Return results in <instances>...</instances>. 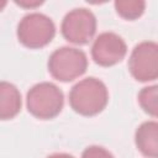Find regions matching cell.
I'll return each instance as SVG.
<instances>
[{
	"label": "cell",
	"instance_id": "cell-1",
	"mask_svg": "<svg viewBox=\"0 0 158 158\" xmlns=\"http://www.w3.org/2000/svg\"><path fill=\"white\" fill-rule=\"evenodd\" d=\"M109 91L98 78L89 77L78 81L69 91L70 107L79 115L95 116L107 105Z\"/></svg>",
	"mask_w": 158,
	"mask_h": 158
},
{
	"label": "cell",
	"instance_id": "cell-2",
	"mask_svg": "<svg viewBox=\"0 0 158 158\" xmlns=\"http://www.w3.org/2000/svg\"><path fill=\"white\" fill-rule=\"evenodd\" d=\"M63 105V91L56 84L49 81L35 84L26 95V106L28 112L40 120L56 117L62 111Z\"/></svg>",
	"mask_w": 158,
	"mask_h": 158
},
{
	"label": "cell",
	"instance_id": "cell-3",
	"mask_svg": "<svg viewBox=\"0 0 158 158\" xmlns=\"http://www.w3.org/2000/svg\"><path fill=\"white\" fill-rule=\"evenodd\" d=\"M47 67L54 79L63 83L73 81L86 72L88 57L81 49L60 47L49 56Z\"/></svg>",
	"mask_w": 158,
	"mask_h": 158
},
{
	"label": "cell",
	"instance_id": "cell-4",
	"mask_svg": "<svg viewBox=\"0 0 158 158\" xmlns=\"http://www.w3.org/2000/svg\"><path fill=\"white\" fill-rule=\"evenodd\" d=\"M16 33L20 43L27 48L37 49L51 43L56 35V26L47 15L31 12L21 19Z\"/></svg>",
	"mask_w": 158,
	"mask_h": 158
},
{
	"label": "cell",
	"instance_id": "cell-5",
	"mask_svg": "<svg viewBox=\"0 0 158 158\" xmlns=\"http://www.w3.org/2000/svg\"><path fill=\"white\" fill-rule=\"evenodd\" d=\"M60 31L68 42L86 44L96 32V17L88 9H74L64 16Z\"/></svg>",
	"mask_w": 158,
	"mask_h": 158
},
{
	"label": "cell",
	"instance_id": "cell-6",
	"mask_svg": "<svg viewBox=\"0 0 158 158\" xmlns=\"http://www.w3.org/2000/svg\"><path fill=\"white\" fill-rule=\"evenodd\" d=\"M131 75L141 83L153 81L158 77V46L156 42L144 41L138 43L128 58Z\"/></svg>",
	"mask_w": 158,
	"mask_h": 158
},
{
	"label": "cell",
	"instance_id": "cell-7",
	"mask_svg": "<svg viewBox=\"0 0 158 158\" xmlns=\"http://www.w3.org/2000/svg\"><path fill=\"white\" fill-rule=\"evenodd\" d=\"M126 53V42L115 32L100 33L91 46V57L101 67H111L120 63Z\"/></svg>",
	"mask_w": 158,
	"mask_h": 158
},
{
	"label": "cell",
	"instance_id": "cell-8",
	"mask_svg": "<svg viewBox=\"0 0 158 158\" xmlns=\"http://www.w3.org/2000/svg\"><path fill=\"white\" fill-rule=\"evenodd\" d=\"M137 149L148 158L158 157V123L146 121L138 126L135 133Z\"/></svg>",
	"mask_w": 158,
	"mask_h": 158
},
{
	"label": "cell",
	"instance_id": "cell-9",
	"mask_svg": "<svg viewBox=\"0 0 158 158\" xmlns=\"http://www.w3.org/2000/svg\"><path fill=\"white\" fill-rule=\"evenodd\" d=\"M21 105L19 89L9 81H0V120L14 118L20 112Z\"/></svg>",
	"mask_w": 158,
	"mask_h": 158
},
{
	"label": "cell",
	"instance_id": "cell-10",
	"mask_svg": "<svg viewBox=\"0 0 158 158\" xmlns=\"http://www.w3.org/2000/svg\"><path fill=\"white\" fill-rule=\"evenodd\" d=\"M146 2L142 0H117L115 1L116 12L125 20H137L144 12Z\"/></svg>",
	"mask_w": 158,
	"mask_h": 158
},
{
	"label": "cell",
	"instance_id": "cell-11",
	"mask_svg": "<svg viewBox=\"0 0 158 158\" xmlns=\"http://www.w3.org/2000/svg\"><path fill=\"white\" fill-rule=\"evenodd\" d=\"M157 85L143 88L138 93V102L144 112L152 117H157L158 114V90Z\"/></svg>",
	"mask_w": 158,
	"mask_h": 158
},
{
	"label": "cell",
	"instance_id": "cell-12",
	"mask_svg": "<svg viewBox=\"0 0 158 158\" xmlns=\"http://www.w3.org/2000/svg\"><path fill=\"white\" fill-rule=\"evenodd\" d=\"M81 158H115V157L104 147L89 146L83 151Z\"/></svg>",
	"mask_w": 158,
	"mask_h": 158
},
{
	"label": "cell",
	"instance_id": "cell-13",
	"mask_svg": "<svg viewBox=\"0 0 158 158\" xmlns=\"http://www.w3.org/2000/svg\"><path fill=\"white\" fill-rule=\"evenodd\" d=\"M15 4L22 6V7H26V9H33V7H37L40 5L43 4V1H40V0H15Z\"/></svg>",
	"mask_w": 158,
	"mask_h": 158
},
{
	"label": "cell",
	"instance_id": "cell-14",
	"mask_svg": "<svg viewBox=\"0 0 158 158\" xmlns=\"http://www.w3.org/2000/svg\"><path fill=\"white\" fill-rule=\"evenodd\" d=\"M47 158H74V157L68 153H53V154L48 156Z\"/></svg>",
	"mask_w": 158,
	"mask_h": 158
},
{
	"label": "cell",
	"instance_id": "cell-15",
	"mask_svg": "<svg viewBox=\"0 0 158 158\" xmlns=\"http://www.w3.org/2000/svg\"><path fill=\"white\" fill-rule=\"evenodd\" d=\"M6 4H7V2H6L5 0H0V11L6 6Z\"/></svg>",
	"mask_w": 158,
	"mask_h": 158
}]
</instances>
